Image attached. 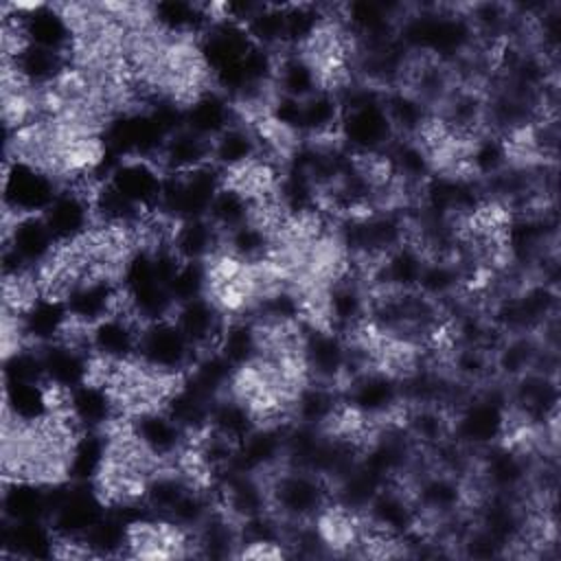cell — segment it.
<instances>
[{"instance_id":"d4e9b609","label":"cell","mask_w":561,"mask_h":561,"mask_svg":"<svg viewBox=\"0 0 561 561\" xmlns=\"http://www.w3.org/2000/svg\"><path fill=\"white\" fill-rule=\"evenodd\" d=\"M342 105L335 92L320 88L311 96L300 101V136L302 138H324L340 136Z\"/></svg>"},{"instance_id":"cb8c5ba5","label":"cell","mask_w":561,"mask_h":561,"mask_svg":"<svg viewBox=\"0 0 561 561\" xmlns=\"http://www.w3.org/2000/svg\"><path fill=\"white\" fill-rule=\"evenodd\" d=\"M274 88L283 96L291 99H307L313 92L322 88L320 75L316 68L294 48L278 50V64H276V75H274Z\"/></svg>"},{"instance_id":"7a4b0ae2","label":"cell","mask_w":561,"mask_h":561,"mask_svg":"<svg viewBox=\"0 0 561 561\" xmlns=\"http://www.w3.org/2000/svg\"><path fill=\"white\" fill-rule=\"evenodd\" d=\"M224 186V171L213 162L188 173H164L158 210L173 224L208 215L217 191Z\"/></svg>"},{"instance_id":"603a6c76","label":"cell","mask_w":561,"mask_h":561,"mask_svg":"<svg viewBox=\"0 0 561 561\" xmlns=\"http://www.w3.org/2000/svg\"><path fill=\"white\" fill-rule=\"evenodd\" d=\"M261 156L259 138L250 123L237 121L213 138V164L224 173L237 171Z\"/></svg>"},{"instance_id":"7c38bea8","label":"cell","mask_w":561,"mask_h":561,"mask_svg":"<svg viewBox=\"0 0 561 561\" xmlns=\"http://www.w3.org/2000/svg\"><path fill=\"white\" fill-rule=\"evenodd\" d=\"M171 318L197 353L215 351L228 324V316L208 296L175 305Z\"/></svg>"},{"instance_id":"ac0fdd59","label":"cell","mask_w":561,"mask_h":561,"mask_svg":"<svg viewBox=\"0 0 561 561\" xmlns=\"http://www.w3.org/2000/svg\"><path fill=\"white\" fill-rule=\"evenodd\" d=\"M2 66H9L26 85L42 90L53 85L72 66V61L68 55L24 44L13 57L2 59Z\"/></svg>"},{"instance_id":"836d02e7","label":"cell","mask_w":561,"mask_h":561,"mask_svg":"<svg viewBox=\"0 0 561 561\" xmlns=\"http://www.w3.org/2000/svg\"><path fill=\"white\" fill-rule=\"evenodd\" d=\"M169 294L175 305L208 294V267L206 261H182L173 278L169 280Z\"/></svg>"},{"instance_id":"8992f818","label":"cell","mask_w":561,"mask_h":561,"mask_svg":"<svg viewBox=\"0 0 561 561\" xmlns=\"http://www.w3.org/2000/svg\"><path fill=\"white\" fill-rule=\"evenodd\" d=\"M346 353H348L346 335L329 327H320L302 320L300 357H302L305 375L309 381H320V383L340 388L346 370Z\"/></svg>"},{"instance_id":"484cf974","label":"cell","mask_w":561,"mask_h":561,"mask_svg":"<svg viewBox=\"0 0 561 561\" xmlns=\"http://www.w3.org/2000/svg\"><path fill=\"white\" fill-rule=\"evenodd\" d=\"M381 101L397 138H416L434 116V112L421 99L403 88L383 90Z\"/></svg>"},{"instance_id":"4fadbf2b","label":"cell","mask_w":561,"mask_h":561,"mask_svg":"<svg viewBox=\"0 0 561 561\" xmlns=\"http://www.w3.org/2000/svg\"><path fill=\"white\" fill-rule=\"evenodd\" d=\"M68 414L83 432H105L123 421L110 386L90 379L68 392Z\"/></svg>"},{"instance_id":"9c48e42d","label":"cell","mask_w":561,"mask_h":561,"mask_svg":"<svg viewBox=\"0 0 561 561\" xmlns=\"http://www.w3.org/2000/svg\"><path fill=\"white\" fill-rule=\"evenodd\" d=\"M2 248L13 250L28 267H42L59 248L44 215H13L2 210Z\"/></svg>"},{"instance_id":"ffe728a7","label":"cell","mask_w":561,"mask_h":561,"mask_svg":"<svg viewBox=\"0 0 561 561\" xmlns=\"http://www.w3.org/2000/svg\"><path fill=\"white\" fill-rule=\"evenodd\" d=\"M2 414L22 425L42 423L53 414L50 390L46 381H2Z\"/></svg>"},{"instance_id":"d6a6232c","label":"cell","mask_w":561,"mask_h":561,"mask_svg":"<svg viewBox=\"0 0 561 561\" xmlns=\"http://www.w3.org/2000/svg\"><path fill=\"white\" fill-rule=\"evenodd\" d=\"M245 31L256 46L285 50V4L261 2L259 11L248 20Z\"/></svg>"},{"instance_id":"30bf717a","label":"cell","mask_w":561,"mask_h":561,"mask_svg":"<svg viewBox=\"0 0 561 561\" xmlns=\"http://www.w3.org/2000/svg\"><path fill=\"white\" fill-rule=\"evenodd\" d=\"M136 440L162 465H171L191 443L188 434L164 412V408L145 410L127 419Z\"/></svg>"},{"instance_id":"7402d4cb","label":"cell","mask_w":561,"mask_h":561,"mask_svg":"<svg viewBox=\"0 0 561 561\" xmlns=\"http://www.w3.org/2000/svg\"><path fill=\"white\" fill-rule=\"evenodd\" d=\"M169 243L182 261H208L224 250V234L208 217L186 219L173 226Z\"/></svg>"},{"instance_id":"277c9868","label":"cell","mask_w":561,"mask_h":561,"mask_svg":"<svg viewBox=\"0 0 561 561\" xmlns=\"http://www.w3.org/2000/svg\"><path fill=\"white\" fill-rule=\"evenodd\" d=\"M197 355L199 353L191 346L173 318L142 324L136 359L149 370L182 377L193 366Z\"/></svg>"},{"instance_id":"8fae6325","label":"cell","mask_w":561,"mask_h":561,"mask_svg":"<svg viewBox=\"0 0 561 561\" xmlns=\"http://www.w3.org/2000/svg\"><path fill=\"white\" fill-rule=\"evenodd\" d=\"M107 182L145 213H156L164 171L149 158H121Z\"/></svg>"},{"instance_id":"2e32d148","label":"cell","mask_w":561,"mask_h":561,"mask_svg":"<svg viewBox=\"0 0 561 561\" xmlns=\"http://www.w3.org/2000/svg\"><path fill=\"white\" fill-rule=\"evenodd\" d=\"M241 121L230 99L217 88H208L184 105V127L213 140L226 127Z\"/></svg>"},{"instance_id":"4316f807","label":"cell","mask_w":561,"mask_h":561,"mask_svg":"<svg viewBox=\"0 0 561 561\" xmlns=\"http://www.w3.org/2000/svg\"><path fill=\"white\" fill-rule=\"evenodd\" d=\"M234 368H243L261 357V333L252 318H230L217 348Z\"/></svg>"},{"instance_id":"e0dca14e","label":"cell","mask_w":561,"mask_h":561,"mask_svg":"<svg viewBox=\"0 0 561 561\" xmlns=\"http://www.w3.org/2000/svg\"><path fill=\"white\" fill-rule=\"evenodd\" d=\"M164 173H188L213 162V140L180 127L164 138L156 158Z\"/></svg>"},{"instance_id":"d6986e66","label":"cell","mask_w":561,"mask_h":561,"mask_svg":"<svg viewBox=\"0 0 561 561\" xmlns=\"http://www.w3.org/2000/svg\"><path fill=\"white\" fill-rule=\"evenodd\" d=\"M70 320L68 307L64 298L55 296H37L31 307L20 313V329L26 344L42 346L55 342Z\"/></svg>"},{"instance_id":"3957f363","label":"cell","mask_w":561,"mask_h":561,"mask_svg":"<svg viewBox=\"0 0 561 561\" xmlns=\"http://www.w3.org/2000/svg\"><path fill=\"white\" fill-rule=\"evenodd\" d=\"M61 184L57 178L46 173L44 169L11 158L2 164V210L22 215H42L57 193Z\"/></svg>"},{"instance_id":"1f68e13d","label":"cell","mask_w":561,"mask_h":561,"mask_svg":"<svg viewBox=\"0 0 561 561\" xmlns=\"http://www.w3.org/2000/svg\"><path fill=\"white\" fill-rule=\"evenodd\" d=\"M127 524H123L110 511L81 537L83 546L90 550L92 557H110L118 559L125 557L127 550Z\"/></svg>"},{"instance_id":"6da1fadb","label":"cell","mask_w":561,"mask_h":561,"mask_svg":"<svg viewBox=\"0 0 561 561\" xmlns=\"http://www.w3.org/2000/svg\"><path fill=\"white\" fill-rule=\"evenodd\" d=\"M270 508L285 522H313L331 502V484L309 471L280 465L267 473Z\"/></svg>"},{"instance_id":"52a82bcc","label":"cell","mask_w":561,"mask_h":561,"mask_svg":"<svg viewBox=\"0 0 561 561\" xmlns=\"http://www.w3.org/2000/svg\"><path fill=\"white\" fill-rule=\"evenodd\" d=\"M42 215L57 245L77 243L96 226L92 193L77 186H61L53 204Z\"/></svg>"},{"instance_id":"5b68a950","label":"cell","mask_w":561,"mask_h":561,"mask_svg":"<svg viewBox=\"0 0 561 561\" xmlns=\"http://www.w3.org/2000/svg\"><path fill=\"white\" fill-rule=\"evenodd\" d=\"M342 401L366 421H386L403 412L401 383L381 368H366L340 386Z\"/></svg>"},{"instance_id":"f546056e","label":"cell","mask_w":561,"mask_h":561,"mask_svg":"<svg viewBox=\"0 0 561 561\" xmlns=\"http://www.w3.org/2000/svg\"><path fill=\"white\" fill-rule=\"evenodd\" d=\"M272 239H274L272 230H267L256 221H248L224 234V250L234 259L252 265L270 256Z\"/></svg>"},{"instance_id":"5bb4252c","label":"cell","mask_w":561,"mask_h":561,"mask_svg":"<svg viewBox=\"0 0 561 561\" xmlns=\"http://www.w3.org/2000/svg\"><path fill=\"white\" fill-rule=\"evenodd\" d=\"M57 535L46 519L9 522L0 526V557L2 559H50L55 557Z\"/></svg>"},{"instance_id":"f1b7e54d","label":"cell","mask_w":561,"mask_h":561,"mask_svg":"<svg viewBox=\"0 0 561 561\" xmlns=\"http://www.w3.org/2000/svg\"><path fill=\"white\" fill-rule=\"evenodd\" d=\"M208 427L239 445L256 427V419L243 401L234 399L232 394H221L210 405Z\"/></svg>"},{"instance_id":"9a60e30c","label":"cell","mask_w":561,"mask_h":561,"mask_svg":"<svg viewBox=\"0 0 561 561\" xmlns=\"http://www.w3.org/2000/svg\"><path fill=\"white\" fill-rule=\"evenodd\" d=\"M37 348H39L46 383L64 390H72L79 383L90 379L92 359H94L92 353L77 348L72 344H66L61 340L42 344Z\"/></svg>"},{"instance_id":"ba28073f","label":"cell","mask_w":561,"mask_h":561,"mask_svg":"<svg viewBox=\"0 0 561 561\" xmlns=\"http://www.w3.org/2000/svg\"><path fill=\"white\" fill-rule=\"evenodd\" d=\"M140 329H142V322L131 313L127 302L116 313H110L90 327L92 355L99 359L118 362V364L136 359Z\"/></svg>"},{"instance_id":"4dcf8cb0","label":"cell","mask_w":561,"mask_h":561,"mask_svg":"<svg viewBox=\"0 0 561 561\" xmlns=\"http://www.w3.org/2000/svg\"><path fill=\"white\" fill-rule=\"evenodd\" d=\"M252 210H254L252 199L245 197L234 186L224 182V186L217 191L206 217L215 224V228L221 234H226V232L252 221Z\"/></svg>"},{"instance_id":"44dd1931","label":"cell","mask_w":561,"mask_h":561,"mask_svg":"<svg viewBox=\"0 0 561 561\" xmlns=\"http://www.w3.org/2000/svg\"><path fill=\"white\" fill-rule=\"evenodd\" d=\"M0 508L2 519L9 522H48V484L20 478H2Z\"/></svg>"},{"instance_id":"83f0119b","label":"cell","mask_w":561,"mask_h":561,"mask_svg":"<svg viewBox=\"0 0 561 561\" xmlns=\"http://www.w3.org/2000/svg\"><path fill=\"white\" fill-rule=\"evenodd\" d=\"M107 458V432H81L68 454V480L94 482Z\"/></svg>"}]
</instances>
